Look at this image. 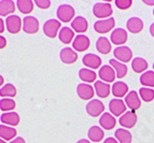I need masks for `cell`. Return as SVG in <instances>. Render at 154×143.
I'll return each instance as SVG.
<instances>
[{"label":"cell","mask_w":154,"mask_h":143,"mask_svg":"<svg viewBox=\"0 0 154 143\" xmlns=\"http://www.w3.org/2000/svg\"><path fill=\"white\" fill-rule=\"evenodd\" d=\"M56 15L57 18L63 23H70L75 18V11L70 5H62L57 8Z\"/></svg>","instance_id":"6da1fadb"},{"label":"cell","mask_w":154,"mask_h":143,"mask_svg":"<svg viewBox=\"0 0 154 143\" xmlns=\"http://www.w3.org/2000/svg\"><path fill=\"white\" fill-rule=\"evenodd\" d=\"M93 13L96 17L100 20H107L112 15L113 10L110 3L108 2H97L93 7Z\"/></svg>","instance_id":"7a4b0ae2"},{"label":"cell","mask_w":154,"mask_h":143,"mask_svg":"<svg viewBox=\"0 0 154 143\" xmlns=\"http://www.w3.org/2000/svg\"><path fill=\"white\" fill-rule=\"evenodd\" d=\"M60 27H62L60 22L57 20H54V18H52V20H46L45 23H44L43 32L46 37L53 39L57 36V33H59V30L62 29Z\"/></svg>","instance_id":"3957f363"},{"label":"cell","mask_w":154,"mask_h":143,"mask_svg":"<svg viewBox=\"0 0 154 143\" xmlns=\"http://www.w3.org/2000/svg\"><path fill=\"white\" fill-rule=\"evenodd\" d=\"M85 109H86V112H88V114L90 116H92V117H98V116H101L103 114L105 105L98 99H92L86 105Z\"/></svg>","instance_id":"277c9868"},{"label":"cell","mask_w":154,"mask_h":143,"mask_svg":"<svg viewBox=\"0 0 154 143\" xmlns=\"http://www.w3.org/2000/svg\"><path fill=\"white\" fill-rule=\"evenodd\" d=\"M5 27L10 33H18L23 28V22L17 15H10L5 20Z\"/></svg>","instance_id":"5b68a950"},{"label":"cell","mask_w":154,"mask_h":143,"mask_svg":"<svg viewBox=\"0 0 154 143\" xmlns=\"http://www.w3.org/2000/svg\"><path fill=\"white\" fill-rule=\"evenodd\" d=\"M116 26V20L113 17L107 20H99L94 24V29L98 33H107L111 31Z\"/></svg>","instance_id":"8992f818"},{"label":"cell","mask_w":154,"mask_h":143,"mask_svg":"<svg viewBox=\"0 0 154 143\" xmlns=\"http://www.w3.org/2000/svg\"><path fill=\"white\" fill-rule=\"evenodd\" d=\"M113 54H114V57H116V60L121 61L123 64L133 60V52L127 46H118L113 51Z\"/></svg>","instance_id":"52a82bcc"},{"label":"cell","mask_w":154,"mask_h":143,"mask_svg":"<svg viewBox=\"0 0 154 143\" xmlns=\"http://www.w3.org/2000/svg\"><path fill=\"white\" fill-rule=\"evenodd\" d=\"M109 110L113 116H122L126 112L125 102L119 98H114L109 102Z\"/></svg>","instance_id":"ba28073f"},{"label":"cell","mask_w":154,"mask_h":143,"mask_svg":"<svg viewBox=\"0 0 154 143\" xmlns=\"http://www.w3.org/2000/svg\"><path fill=\"white\" fill-rule=\"evenodd\" d=\"M124 102H125L126 107L128 108V109H131L133 112H135L136 110H138L139 108H140V105H141V100H140V97H139L138 93H136L135 90L129 92L128 94L126 95Z\"/></svg>","instance_id":"9c48e42d"},{"label":"cell","mask_w":154,"mask_h":143,"mask_svg":"<svg viewBox=\"0 0 154 143\" xmlns=\"http://www.w3.org/2000/svg\"><path fill=\"white\" fill-rule=\"evenodd\" d=\"M23 30L24 32L32 35L39 31V20L33 16H26L23 20Z\"/></svg>","instance_id":"30bf717a"},{"label":"cell","mask_w":154,"mask_h":143,"mask_svg":"<svg viewBox=\"0 0 154 143\" xmlns=\"http://www.w3.org/2000/svg\"><path fill=\"white\" fill-rule=\"evenodd\" d=\"M77 94L82 100H92L95 95V90L91 84L82 83L77 86Z\"/></svg>","instance_id":"8fae6325"},{"label":"cell","mask_w":154,"mask_h":143,"mask_svg":"<svg viewBox=\"0 0 154 143\" xmlns=\"http://www.w3.org/2000/svg\"><path fill=\"white\" fill-rule=\"evenodd\" d=\"M90 39L85 35H78L75 38V40L72 41V47L75 51L78 52H84L88 50L90 47Z\"/></svg>","instance_id":"7c38bea8"},{"label":"cell","mask_w":154,"mask_h":143,"mask_svg":"<svg viewBox=\"0 0 154 143\" xmlns=\"http://www.w3.org/2000/svg\"><path fill=\"white\" fill-rule=\"evenodd\" d=\"M99 78L101 81L106 82V83H112L114 82L116 78V71L113 69L112 67L109 66V65H106V66H103L100 67L99 69Z\"/></svg>","instance_id":"4fadbf2b"},{"label":"cell","mask_w":154,"mask_h":143,"mask_svg":"<svg viewBox=\"0 0 154 143\" xmlns=\"http://www.w3.org/2000/svg\"><path fill=\"white\" fill-rule=\"evenodd\" d=\"M120 125L124 128H133L137 123V115L133 111H126L122 116H120L119 120Z\"/></svg>","instance_id":"5bb4252c"},{"label":"cell","mask_w":154,"mask_h":143,"mask_svg":"<svg viewBox=\"0 0 154 143\" xmlns=\"http://www.w3.org/2000/svg\"><path fill=\"white\" fill-rule=\"evenodd\" d=\"M110 41L116 45L123 46V44L127 41V32L123 28H116L111 32Z\"/></svg>","instance_id":"9a60e30c"},{"label":"cell","mask_w":154,"mask_h":143,"mask_svg":"<svg viewBox=\"0 0 154 143\" xmlns=\"http://www.w3.org/2000/svg\"><path fill=\"white\" fill-rule=\"evenodd\" d=\"M82 62L85 67H88V69H97L101 66V59L96 54H86L82 58Z\"/></svg>","instance_id":"2e32d148"},{"label":"cell","mask_w":154,"mask_h":143,"mask_svg":"<svg viewBox=\"0 0 154 143\" xmlns=\"http://www.w3.org/2000/svg\"><path fill=\"white\" fill-rule=\"evenodd\" d=\"M59 58L66 65H71L78 60V54L75 52L73 49L70 47H65L59 53Z\"/></svg>","instance_id":"e0dca14e"},{"label":"cell","mask_w":154,"mask_h":143,"mask_svg":"<svg viewBox=\"0 0 154 143\" xmlns=\"http://www.w3.org/2000/svg\"><path fill=\"white\" fill-rule=\"evenodd\" d=\"M88 28V23L86 18H84L83 16H77L75 20L71 22V29L75 32H78L80 35L86 32Z\"/></svg>","instance_id":"ac0fdd59"},{"label":"cell","mask_w":154,"mask_h":143,"mask_svg":"<svg viewBox=\"0 0 154 143\" xmlns=\"http://www.w3.org/2000/svg\"><path fill=\"white\" fill-rule=\"evenodd\" d=\"M94 90L99 98H107L110 95L111 87L110 84L106 83L103 81H96L94 84Z\"/></svg>","instance_id":"d6986e66"},{"label":"cell","mask_w":154,"mask_h":143,"mask_svg":"<svg viewBox=\"0 0 154 143\" xmlns=\"http://www.w3.org/2000/svg\"><path fill=\"white\" fill-rule=\"evenodd\" d=\"M99 124L103 129L111 130V129H113L116 125V116H113L111 113H103L99 118Z\"/></svg>","instance_id":"ffe728a7"},{"label":"cell","mask_w":154,"mask_h":143,"mask_svg":"<svg viewBox=\"0 0 154 143\" xmlns=\"http://www.w3.org/2000/svg\"><path fill=\"white\" fill-rule=\"evenodd\" d=\"M127 30L131 33H139L143 29V22L139 17H131L126 24Z\"/></svg>","instance_id":"44dd1931"},{"label":"cell","mask_w":154,"mask_h":143,"mask_svg":"<svg viewBox=\"0 0 154 143\" xmlns=\"http://www.w3.org/2000/svg\"><path fill=\"white\" fill-rule=\"evenodd\" d=\"M20 120H21V118H20V115L16 112H13V111L12 112H5L0 116V120H1L3 124L12 126V127L18 125V124H20Z\"/></svg>","instance_id":"7402d4cb"},{"label":"cell","mask_w":154,"mask_h":143,"mask_svg":"<svg viewBox=\"0 0 154 143\" xmlns=\"http://www.w3.org/2000/svg\"><path fill=\"white\" fill-rule=\"evenodd\" d=\"M111 92L114 95V97L120 99L122 97H126V95L128 94V86L124 82H116L112 85Z\"/></svg>","instance_id":"603a6c76"},{"label":"cell","mask_w":154,"mask_h":143,"mask_svg":"<svg viewBox=\"0 0 154 143\" xmlns=\"http://www.w3.org/2000/svg\"><path fill=\"white\" fill-rule=\"evenodd\" d=\"M16 3L12 0H1L0 1V15L10 16V14H13L15 12Z\"/></svg>","instance_id":"cb8c5ba5"},{"label":"cell","mask_w":154,"mask_h":143,"mask_svg":"<svg viewBox=\"0 0 154 143\" xmlns=\"http://www.w3.org/2000/svg\"><path fill=\"white\" fill-rule=\"evenodd\" d=\"M17 135L15 128L9 127L5 125H0V138L5 141H12L15 139V135Z\"/></svg>","instance_id":"d4e9b609"},{"label":"cell","mask_w":154,"mask_h":143,"mask_svg":"<svg viewBox=\"0 0 154 143\" xmlns=\"http://www.w3.org/2000/svg\"><path fill=\"white\" fill-rule=\"evenodd\" d=\"M109 64H110V66L114 69L116 77H118L119 79H122V78H124L126 75V73H127V67H126L125 64L116 60V59H111V60L109 61Z\"/></svg>","instance_id":"484cf974"},{"label":"cell","mask_w":154,"mask_h":143,"mask_svg":"<svg viewBox=\"0 0 154 143\" xmlns=\"http://www.w3.org/2000/svg\"><path fill=\"white\" fill-rule=\"evenodd\" d=\"M58 38L63 43L69 44L71 43V41L75 40V31L72 30L71 28H69V27H63L59 30Z\"/></svg>","instance_id":"4316f807"},{"label":"cell","mask_w":154,"mask_h":143,"mask_svg":"<svg viewBox=\"0 0 154 143\" xmlns=\"http://www.w3.org/2000/svg\"><path fill=\"white\" fill-rule=\"evenodd\" d=\"M96 49H97V51L99 53L107 55V54H109L111 52V42L106 37H100L96 41Z\"/></svg>","instance_id":"83f0119b"},{"label":"cell","mask_w":154,"mask_h":143,"mask_svg":"<svg viewBox=\"0 0 154 143\" xmlns=\"http://www.w3.org/2000/svg\"><path fill=\"white\" fill-rule=\"evenodd\" d=\"M88 137L91 141L97 143L103 140V137H105V133H103V130L100 127H98V126H92L88 131Z\"/></svg>","instance_id":"f1b7e54d"},{"label":"cell","mask_w":154,"mask_h":143,"mask_svg":"<svg viewBox=\"0 0 154 143\" xmlns=\"http://www.w3.org/2000/svg\"><path fill=\"white\" fill-rule=\"evenodd\" d=\"M16 8L18 9V11L23 14H30L33 10V5L35 2L31 0H17L16 1Z\"/></svg>","instance_id":"f546056e"},{"label":"cell","mask_w":154,"mask_h":143,"mask_svg":"<svg viewBox=\"0 0 154 143\" xmlns=\"http://www.w3.org/2000/svg\"><path fill=\"white\" fill-rule=\"evenodd\" d=\"M131 69L136 73H142L148 69V62L141 57H136L131 60Z\"/></svg>","instance_id":"4dcf8cb0"},{"label":"cell","mask_w":154,"mask_h":143,"mask_svg":"<svg viewBox=\"0 0 154 143\" xmlns=\"http://www.w3.org/2000/svg\"><path fill=\"white\" fill-rule=\"evenodd\" d=\"M79 78L82 80L85 83H93V82H96V73L93 71L92 69H88V68H82V69L79 71Z\"/></svg>","instance_id":"1f68e13d"},{"label":"cell","mask_w":154,"mask_h":143,"mask_svg":"<svg viewBox=\"0 0 154 143\" xmlns=\"http://www.w3.org/2000/svg\"><path fill=\"white\" fill-rule=\"evenodd\" d=\"M116 139L119 143H131V133L125 128H119L116 130Z\"/></svg>","instance_id":"d6a6232c"},{"label":"cell","mask_w":154,"mask_h":143,"mask_svg":"<svg viewBox=\"0 0 154 143\" xmlns=\"http://www.w3.org/2000/svg\"><path fill=\"white\" fill-rule=\"evenodd\" d=\"M140 83L144 87H154V71H146L140 75Z\"/></svg>","instance_id":"836d02e7"},{"label":"cell","mask_w":154,"mask_h":143,"mask_svg":"<svg viewBox=\"0 0 154 143\" xmlns=\"http://www.w3.org/2000/svg\"><path fill=\"white\" fill-rule=\"evenodd\" d=\"M0 96L5 98H12L16 96V88L13 84H5L0 88Z\"/></svg>","instance_id":"e575fe53"},{"label":"cell","mask_w":154,"mask_h":143,"mask_svg":"<svg viewBox=\"0 0 154 143\" xmlns=\"http://www.w3.org/2000/svg\"><path fill=\"white\" fill-rule=\"evenodd\" d=\"M16 107L15 101L11 98H2L0 100V110L3 112H12Z\"/></svg>","instance_id":"d590c367"},{"label":"cell","mask_w":154,"mask_h":143,"mask_svg":"<svg viewBox=\"0 0 154 143\" xmlns=\"http://www.w3.org/2000/svg\"><path fill=\"white\" fill-rule=\"evenodd\" d=\"M139 97L146 102L152 101L154 99V90L149 87H142L139 90Z\"/></svg>","instance_id":"8d00e7d4"},{"label":"cell","mask_w":154,"mask_h":143,"mask_svg":"<svg viewBox=\"0 0 154 143\" xmlns=\"http://www.w3.org/2000/svg\"><path fill=\"white\" fill-rule=\"evenodd\" d=\"M133 1L131 0H116V5L120 10H127L131 7Z\"/></svg>","instance_id":"74e56055"},{"label":"cell","mask_w":154,"mask_h":143,"mask_svg":"<svg viewBox=\"0 0 154 143\" xmlns=\"http://www.w3.org/2000/svg\"><path fill=\"white\" fill-rule=\"evenodd\" d=\"M35 5H36L38 8L42 9V10H45V9L50 8L51 1H49V0H37V1H35Z\"/></svg>","instance_id":"f35d334b"},{"label":"cell","mask_w":154,"mask_h":143,"mask_svg":"<svg viewBox=\"0 0 154 143\" xmlns=\"http://www.w3.org/2000/svg\"><path fill=\"white\" fill-rule=\"evenodd\" d=\"M5 46H7V40H5V37L0 36V50L5 49Z\"/></svg>","instance_id":"ab89813d"},{"label":"cell","mask_w":154,"mask_h":143,"mask_svg":"<svg viewBox=\"0 0 154 143\" xmlns=\"http://www.w3.org/2000/svg\"><path fill=\"white\" fill-rule=\"evenodd\" d=\"M10 143H26V141L24 140L22 137H16V138L14 139V140L11 141Z\"/></svg>","instance_id":"60d3db41"},{"label":"cell","mask_w":154,"mask_h":143,"mask_svg":"<svg viewBox=\"0 0 154 143\" xmlns=\"http://www.w3.org/2000/svg\"><path fill=\"white\" fill-rule=\"evenodd\" d=\"M103 143H119V141L116 140V138H112V137H110V138H107L105 140V142Z\"/></svg>","instance_id":"b9f144b4"},{"label":"cell","mask_w":154,"mask_h":143,"mask_svg":"<svg viewBox=\"0 0 154 143\" xmlns=\"http://www.w3.org/2000/svg\"><path fill=\"white\" fill-rule=\"evenodd\" d=\"M5 29V22H3L2 18H0V33H2Z\"/></svg>","instance_id":"7bdbcfd3"},{"label":"cell","mask_w":154,"mask_h":143,"mask_svg":"<svg viewBox=\"0 0 154 143\" xmlns=\"http://www.w3.org/2000/svg\"><path fill=\"white\" fill-rule=\"evenodd\" d=\"M149 30H150V33H151V36L154 38V23L152 24L151 26H150V29H149Z\"/></svg>","instance_id":"ee69618b"},{"label":"cell","mask_w":154,"mask_h":143,"mask_svg":"<svg viewBox=\"0 0 154 143\" xmlns=\"http://www.w3.org/2000/svg\"><path fill=\"white\" fill-rule=\"evenodd\" d=\"M77 143H91L88 140H86V139H81V140H79Z\"/></svg>","instance_id":"f6af8a7d"},{"label":"cell","mask_w":154,"mask_h":143,"mask_svg":"<svg viewBox=\"0 0 154 143\" xmlns=\"http://www.w3.org/2000/svg\"><path fill=\"white\" fill-rule=\"evenodd\" d=\"M143 3H146V5H153L154 1H148V0H146V1H143Z\"/></svg>","instance_id":"bcb514c9"},{"label":"cell","mask_w":154,"mask_h":143,"mask_svg":"<svg viewBox=\"0 0 154 143\" xmlns=\"http://www.w3.org/2000/svg\"><path fill=\"white\" fill-rule=\"evenodd\" d=\"M3 82H5V80H3V77H2V75H0V87L2 86Z\"/></svg>","instance_id":"7dc6e473"},{"label":"cell","mask_w":154,"mask_h":143,"mask_svg":"<svg viewBox=\"0 0 154 143\" xmlns=\"http://www.w3.org/2000/svg\"><path fill=\"white\" fill-rule=\"evenodd\" d=\"M0 143H7V142H5V140H2V139L0 138Z\"/></svg>","instance_id":"c3c4849f"},{"label":"cell","mask_w":154,"mask_h":143,"mask_svg":"<svg viewBox=\"0 0 154 143\" xmlns=\"http://www.w3.org/2000/svg\"><path fill=\"white\" fill-rule=\"evenodd\" d=\"M153 15H154V10H153Z\"/></svg>","instance_id":"681fc988"},{"label":"cell","mask_w":154,"mask_h":143,"mask_svg":"<svg viewBox=\"0 0 154 143\" xmlns=\"http://www.w3.org/2000/svg\"><path fill=\"white\" fill-rule=\"evenodd\" d=\"M153 69H154V64H153Z\"/></svg>","instance_id":"f907efd6"}]
</instances>
